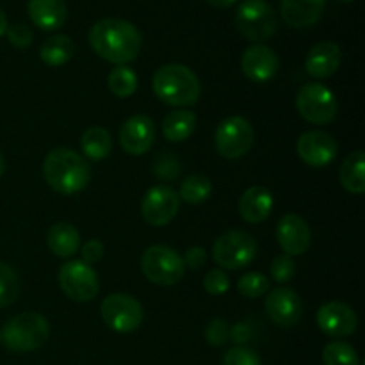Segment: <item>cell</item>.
Masks as SVG:
<instances>
[{"instance_id": "obj_7", "label": "cell", "mask_w": 365, "mask_h": 365, "mask_svg": "<svg viewBox=\"0 0 365 365\" xmlns=\"http://www.w3.org/2000/svg\"><path fill=\"white\" fill-rule=\"evenodd\" d=\"M143 274L155 285H175L182 280L185 266L173 248L164 245L150 246L141 257Z\"/></svg>"}, {"instance_id": "obj_16", "label": "cell", "mask_w": 365, "mask_h": 365, "mask_svg": "<svg viewBox=\"0 0 365 365\" xmlns=\"http://www.w3.org/2000/svg\"><path fill=\"white\" fill-rule=\"evenodd\" d=\"M317 324H319L321 331L330 337L342 339L355 334L356 327H359V317H356L355 310L346 303L330 302L324 303L317 310Z\"/></svg>"}, {"instance_id": "obj_21", "label": "cell", "mask_w": 365, "mask_h": 365, "mask_svg": "<svg viewBox=\"0 0 365 365\" xmlns=\"http://www.w3.org/2000/svg\"><path fill=\"white\" fill-rule=\"evenodd\" d=\"M237 209L246 223H262L273 210V195L260 185L250 187L239 198Z\"/></svg>"}, {"instance_id": "obj_45", "label": "cell", "mask_w": 365, "mask_h": 365, "mask_svg": "<svg viewBox=\"0 0 365 365\" xmlns=\"http://www.w3.org/2000/svg\"><path fill=\"white\" fill-rule=\"evenodd\" d=\"M339 2H344V4H348V2H355V0H339Z\"/></svg>"}, {"instance_id": "obj_1", "label": "cell", "mask_w": 365, "mask_h": 365, "mask_svg": "<svg viewBox=\"0 0 365 365\" xmlns=\"http://www.w3.org/2000/svg\"><path fill=\"white\" fill-rule=\"evenodd\" d=\"M141 32L121 18H103L89 31V45L102 59L109 63L127 64L141 52Z\"/></svg>"}, {"instance_id": "obj_40", "label": "cell", "mask_w": 365, "mask_h": 365, "mask_svg": "<svg viewBox=\"0 0 365 365\" xmlns=\"http://www.w3.org/2000/svg\"><path fill=\"white\" fill-rule=\"evenodd\" d=\"M184 266L191 267V269H202L207 262V253L205 250L200 248V246H192L185 252L184 255Z\"/></svg>"}, {"instance_id": "obj_3", "label": "cell", "mask_w": 365, "mask_h": 365, "mask_svg": "<svg viewBox=\"0 0 365 365\" xmlns=\"http://www.w3.org/2000/svg\"><path fill=\"white\" fill-rule=\"evenodd\" d=\"M153 91L168 106L185 107L198 102L202 86L195 71L184 64H164L153 75Z\"/></svg>"}, {"instance_id": "obj_41", "label": "cell", "mask_w": 365, "mask_h": 365, "mask_svg": "<svg viewBox=\"0 0 365 365\" xmlns=\"http://www.w3.org/2000/svg\"><path fill=\"white\" fill-rule=\"evenodd\" d=\"M250 337H252V330H250V327L246 323H237L230 331H228V339H230L232 342H235L237 346L248 342Z\"/></svg>"}, {"instance_id": "obj_44", "label": "cell", "mask_w": 365, "mask_h": 365, "mask_svg": "<svg viewBox=\"0 0 365 365\" xmlns=\"http://www.w3.org/2000/svg\"><path fill=\"white\" fill-rule=\"evenodd\" d=\"M4 171H6V160H4L2 153H0V177L4 175Z\"/></svg>"}, {"instance_id": "obj_30", "label": "cell", "mask_w": 365, "mask_h": 365, "mask_svg": "<svg viewBox=\"0 0 365 365\" xmlns=\"http://www.w3.org/2000/svg\"><path fill=\"white\" fill-rule=\"evenodd\" d=\"M324 365H360L359 355L348 342L334 341L323 349Z\"/></svg>"}, {"instance_id": "obj_12", "label": "cell", "mask_w": 365, "mask_h": 365, "mask_svg": "<svg viewBox=\"0 0 365 365\" xmlns=\"http://www.w3.org/2000/svg\"><path fill=\"white\" fill-rule=\"evenodd\" d=\"M178 209H180L178 192L166 184L153 185L143 196V220L152 227H166L168 223L175 220Z\"/></svg>"}, {"instance_id": "obj_28", "label": "cell", "mask_w": 365, "mask_h": 365, "mask_svg": "<svg viewBox=\"0 0 365 365\" xmlns=\"http://www.w3.org/2000/svg\"><path fill=\"white\" fill-rule=\"evenodd\" d=\"M107 86H109L110 93L118 98H128L138 89V75L127 64L116 66L114 70L109 71L107 77Z\"/></svg>"}, {"instance_id": "obj_4", "label": "cell", "mask_w": 365, "mask_h": 365, "mask_svg": "<svg viewBox=\"0 0 365 365\" xmlns=\"http://www.w3.org/2000/svg\"><path fill=\"white\" fill-rule=\"evenodd\" d=\"M2 344L16 353L34 351L50 337V324L38 312H24L11 317L0 330Z\"/></svg>"}, {"instance_id": "obj_24", "label": "cell", "mask_w": 365, "mask_h": 365, "mask_svg": "<svg viewBox=\"0 0 365 365\" xmlns=\"http://www.w3.org/2000/svg\"><path fill=\"white\" fill-rule=\"evenodd\" d=\"M339 180L346 191L362 195L365 191V153L356 150L344 159L339 170Z\"/></svg>"}, {"instance_id": "obj_34", "label": "cell", "mask_w": 365, "mask_h": 365, "mask_svg": "<svg viewBox=\"0 0 365 365\" xmlns=\"http://www.w3.org/2000/svg\"><path fill=\"white\" fill-rule=\"evenodd\" d=\"M221 365H262V362H260L257 351L246 348V346H235V348L228 349Z\"/></svg>"}, {"instance_id": "obj_8", "label": "cell", "mask_w": 365, "mask_h": 365, "mask_svg": "<svg viewBox=\"0 0 365 365\" xmlns=\"http://www.w3.org/2000/svg\"><path fill=\"white\" fill-rule=\"evenodd\" d=\"M296 109L303 120L314 125H328L337 116V98L319 82L305 84L296 96Z\"/></svg>"}, {"instance_id": "obj_38", "label": "cell", "mask_w": 365, "mask_h": 365, "mask_svg": "<svg viewBox=\"0 0 365 365\" xmlns=\"http://www.w3.org/2000/svg\"><path fill=\"white\" fill-rule=\"evenodd\" d=\"M6 34L11 45L16 46V48H27V46H31L32 38H34L31 27H27L25 24L11 25V27H7Z\"/></svg>"}, {"instance_id": "obj_5", "label": "cell", "mask_w": 365, "mask_h": 365, "mask_svg": "<svg viewBox=\"0 0 365 365\" xmlns=\"http://www.w3.org/2000/svg\"><path fill=\"white\" fill-rule=\"evenodd\" d=\"M259 246L253 235L242 230L225 232L214 241L212 259L220 269H245L255 260Z\"/></svg>"}, {"instance_id": "obj_13", "label": "cell", "mask_w": 365, "mask_h": 365, "mask_svg": "<svg viewBox=\"0 0 365 365\" xmlns=\"http://www.w3.org/2000/svg\"><path fill=\"white\" fill-rule=\"evenodd\" d=\"M299 159L312 168H324L337 157V141L324 130H309L299 135L296 143Z\"/></svg>"}, {"instance_id": "obj_27", "label": "cell", "mask_w": 365, "mask_h": 365, "mask_svg": "<svg viewBox=\"0 0 365 365\" xmlns=\"http://www.w3.org/2000/svg\"><path fill=\"white\" fill-rule=\"evenodd\" d=\"M81 148L88 159L103 160L113 150V139L103 127H89L81 138Z\"/></svg>"}, {"instance_id": "obj_14", "label": "cell", "mask_w": 365, "mask_h": 365, "mask_svg": "<svg viewBox=\"0 0 365 365\" xmlns=\"http://www.w3.org/2000/svg\"><path fill=\"white\" fill-rule=\"evenodd\" d=\"M267 317L282 328H291L303 316V303L298 292L289 287H277L267 294L264 303Z\"/></svg>"}, {"instance_id": "obj_37", "label": "cell", "mask_w": 365, "mask_h": 365, "mask_svg": "<svg viewBox=\"0 0 365 365\" xmlns=\"http://www.w3.org/2000/svg\"><path fill=\"white\" fill-rule=\"evenodd\" d=\"M228 323L225 319L210 321L209 327L205 328V341L210 346H223L228 342Z\"/></svg>"}, {"instance_id": "obj_15", "label": "cell", "mask_w": 365, "mask_h": 365, "mask_svg": "<svg viewBox=\"0 0 365 365\" xmlns=\"http://www.w3.org/2000/svg\"><path fill=\"white\" fill-rule=\"evenodd\" d=\"M155 141V125L146 114H134L120 128V145L128 155H145Z\"/></svg>"}, {"instance_id": "obj_42", "label": "cell", "mask_w": 365, "mask_h": 365, "mask_svg": "<svg viewBox=\"0 0 365 365\" xmlns=\"http://www.w3.org/2000/svg\"><path fill=\"white\" fill-rule=\"evenodd\" d=\"M207 2H209L212 7H230L234 6L237 0H207Z\"/></svg>"}, {"instance_id": "obj_17", "label": "cell", "mask_w": 365, "mask_h": 365, "mask_svg": "<svg viewBox=\"0 0 365 365\" xmlns=\"http://www.w3.org/2000/svg\"><path fill=\"white\" fill-rule=\"evenodd\" d=\"M277 241L280 245L282 252L289 257L303 255L310 248L312 234L303 220L298 214H285L277 227Z\"/></svg>"}, {"instance_id": "obj_23", "label": "cell", "mask_w": 365, "mask_h": 365, "mask_svg": "<svg viewBox=\"0 0 365 365\" xmlns=\"http://www.w3.org/2000/svg\"><path fill=\"white\" fill-rule=\"evenodd\" d=\"M46 245L59 259H70L81 250V234L70 223H56L48 228Z\"/></svg>"}, {"instance_id": "obj_39", "label": "cell", "mask_w": 365, "mask_h": 365, "mask_svg": "<svg viewBox=\"0 0 365 365\" xmlns=\"http://www.w3.org/2000/svg\"><path fill=\"white\" fill-rule=\"evenodd\" d=\"M81 253H82V262L88 264V266L98 262V260H102L103 257L102 241H98V239H89V241H86L84 245H82Z\"/></svg>"}, {"instance_id": "obj_33", "label": "cell", "mask_w": 365, "mask_h": 365, "mask_svg": "<svg viewBox=\"0 0 365 365\" xmlns=\"http://www.w3.org/2000/svg\"><path fill=\"white\" fill-rule=\"evenodd\" d=\"M271 277L274 278V282L278 284H287L294 278L296 274V262L292 257L289 255H278L274 257L273 262L269 266Z\"/></svg>"}, {"instance_id": "obj_9", "label": "cell", "mask_w": 365, "mask_h": 365, "mask_svg": "<svg viewBox=\"0 0 365 365\" xmlns=\"http://www.w3.org/2000/svg\"><path fill=\"white\" fill-rule=\"evenodd\" d=\"M255 132L252 123L242 116H230L221 121L216 128L214 143L216 150L225 159H241L252 150Z\"/></svg>"}, {"instance_id": "obj_18", "label": "cell", "mask_w": 365, "mask_h": 365, "mask_svg": "<svg viewBox=\"0 0 365 365\" xmlns=\"http://www.w3.org/2000/svg\"><path fill=\"white\" fill-rule=\"evenodd\" d=\"M242 73L257 84L271 81L280 70V59L277 52L266 45H252L241 57Z\"/></svg>"}, {"instance_id": "obj_25", "label": "cell", "mask_w": 365, "mask_h": 365, "mask_svg": "<svg viewBox=\"0 0 365 365\" xmlns=\"http://www.w3.org/2000/svg\"><path fill=\"white\" fill-rule=\"evenodd\" d=\"M196 123V114L191 110H171L163 121V134L171 143L187 141L195 134Z\"/></svg>"}, {"instance_id": "obj_29", "label": "cell", "mask_w": 365, "mask_h": 365, "mask_svg": "<svg viewBox=\"0 0 365 365\" xmlns=\"http://www.w3.org/2000/svg\"><path fill=\"white\" fill-rule=\"evenodd\" d=\"M210 192H212V184H210L209 178L203 177V175H191L182 182L178 198L191 203V205H198V203L209 200Z\"/></svg>"}, {"instance_id": "obj_46", "label": "cell", "mask_w": 365, "mask_h": 365, "mask_svg": "<svg viewBox=\"0 0 365 365\" xmlns=\"http://www.w3.org/2000/svg\"><path fill=\"white\" fill-rule=\"evenodd\" d=\"M0 344H2V337H0Z\"/></svg>"}, {"instance_id": "obj_2", "label": "cell", "mask_w": 365, "mask_h": 365, "mask_svg": "<svg viewBox=\"0 0 365 365\" xmlns=\"http://www.w3.org/2000/svg\"><path fill=\"white\" fill-rule=\"evenodd\" d=\"M43 177L53 191L75 195L91 180V168L81 153L70 148H56L45 157Z\"/></svg>"}, {"instance_id": "obj_26", "label": "cell", "mask_w": 365, "mask_h": 365, "mask_svg": "<svg viewBox=\"0 0 365 365\" xmlns=\"http://www.w3.org/2000/svg\"><path fill=\"white\" fill-rule=\"evenodd\" d=\"M75 45L70 36L66 34H53L43 41L39 48V57L46 66H63L73 57Z\"/></svg>"}, {"instance_id": "obj_22", "label": "cell", "mask_w": 365, "mask_h": 365, "mask_svg": "<svg viewBox=\"0 0 365 365\" xmlns=\"http://www.w3.org/2000/svg\"><path fill=\"white\" fill-rule=\"evenodd\" d=\"M29 16L36 27L56 31L66 24L68 7L64 0H29Z\"/></svg>"}, {"instance_id": "obj_11", "label": "cell", "mask_w": 365, "mask_h": 365, "mask_svg": "<svg viewBox=\"0 0 365 365\" xmlns=\"http://www.w3.org/2000/svg\"><path fill=\"white\" fill-rule=\"evenodd\" d=\"M59 285L64 294L78 303H88L100 291L98 274L82 260H68L59 269Z\"/></svg>"}, {"instance_id": "obj_19", "label": "cell", "mask_w": 365, "mask_h": 365, "mask_svg": "<svg viewBox=\"0 0 365 365\" xmlns=\"http://www.w3.org/2000/svg\"><path fill=\"white\" fill-rule=\"evenodd\" d=\"M327 0H280V13L292 29H307L321 20Z\"/></svg>"}, {"instance_id": "obj_10", "label": "cell", "mask_w": 365, "mask_h": 365, "mask_svg": "<svg viewBox=\"0 0 365 365\" xmlns=\"http://www.w3.org/2000/svg\"><path fill=\"white\" fill-rule=\"evenodd\" d=\"M102 319L110 330L118 334H132L138 330L143 323V307L134 296L116 292V294L107 296L100 307Z\"/></svg>"}, {"instance_id": "obj_43", "label": "cell", "mask_w": 365, "mask_h": 365, "mask_svg": "<svg viewBox=\"0 0 365 365\" xmlns=\"http://www.w3.org/2000/svg\"><path fill=\"white\" fill-rule=\"evenodd\" d=\"M7 27H9V25H7L6 13H4V11L0 9V38H2V36L6 34V32H7Z\"/></svg>"}, {"instance_id": "obj_20", "label": "cell", "mask_w": 365, "mask_h": 365, "mask_svg": "<svg viewBox=\"0 0 365 365\" xmlns=\"http://www.w3.org/2000/svg\"><path fill=\"white\" fill-rule=\"evenodd\" d=\"M341 66V48L334 41H321L309 50L305 70L314 78H328Z\"/></svg>"}, {"instance_id": "obj_35", "label": "cell", "mask_w": 365, "mask_h": 365, "mask_svg": "<svg viewBox=\"0 0 365 365\" xmlns=\"http://www.w3.org/2000/svg\"><path fill=\"white\" fill-rule=\"evenodd\" d=\"M230 287V278L223 269H210L203 278V289L212 296H221Z\"/></svg>"}, {"instance_id": "obj_36", "label": "cell", "mask_w": 365, "mask_h": 365, "mask_svg": "<svg viewBox=\"0 0 365 365\" xmlns=\"http://www.w3.org/2000/svg\"><path fill=\"white\" fill-rule=\"evenodd\" d=\"M178 163L171 153H160L159 159L153 164V173L160 178V180H173L178 175Z\"/></svg>"}, {"instance_id": "obj_6", "label": "cell", "mask_w": 365, "mask_h": 365, "mask_svg": "<svg viewBox=\"0 0 365 365\" xmlns=\"http://www.w3.org/2000/svg\"><path fill=\"white\" fill-rule=\"evenodd\" d=\"M277 13L266 0H245L235 13V27L250 41L260 45L277 32Z\"/></svg>"}, {"instance_id": "obj_31", "label": "cell", "mask_w": 365, "mask_h": 365, "mask_svg": "<svg viewBox=\"0 0 365 365\" xmlns=\"http://www.w3.org/2000/svg\"><path fill=\"white\" fill-rule=\"evenodd\" d=\"M20 294V278L16 271L0 262V309L13 305Z\"/></svg>"}, {"instance_id": "obj_32", "label": "cell", "mask_w": 365, "mask_h": 365, "mask_svg": "<svg viewBox=\"0 0 365 365\" xmlns=\"http://www.w3.org/2000/svg\"><path fill=\"white\" fill-rule=\"evenodd\" d=\"M237 289L245 298L255 299L266 294V291L269 289V280L266 274L259 273V271H250L239 278Z\"/></svg>"}]
</instances>
